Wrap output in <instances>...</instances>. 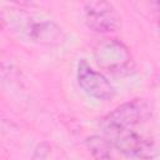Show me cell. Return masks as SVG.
Listing matches in <instances>:
<instances>
[{"instance_id": "1", "label": "cell", "mask_w": 160, "mask_h": 160, "mask_svg": "<svg viewBox=\"0 0 160 160\" xmlns=\"http://www.w3.org/2000/svg\"><path fill=\"white\" fill-rule=\"evenodd\" d=\"M152 105L145 99H132L120 104L100 120V128L105 136L119 131L131 130L150 120Z\"/></svg>"}, {"instance_id": "2", "label": "cell", "mask_w": 160, "mask_h": 160, "mask_svg": "<svg viewBox=\"0 0 160 160\" xmlns=\"http://www.w3.org/2000/svg\"><path fill=\"white\" fill-rule=\"evenodd\" d=\"M98 66L112 75L124 76L134 71L135 64L128 46L118 39H104L94 49Z\"/></svg>"}, {"instance_id": "3", "label": "cell", "mask_w": 160, "mask_h": 160, "mask_svg": "<svg viewBox=\"0 0 160 160\" xmlns=\"http://www.w3.org/2000/svg\"><path fill=\"white\" fill-rule=\"evenodd\" d=\"M106 138L110 140L115 150L128 158L151 159L158 155V148L155 142L138 132L135 129L119 131Z\"/></svg>"}, {"instance_id": "4", "label": "cell", "mask_w": 160, "mask_h": 160, "mask_svg": "<svg viewBox=\"0 0 160 160\" xmlns=\"http://www.w3.org/2000/svg\"><path fill=\"white\" fill-rule=\"evenodd\" d=\"M76 80L81 90L100 101H109L115 96V88L106 76L96 71L85 59H80L76 68Z\"/></svg>"}, {"instance_id": "5", "label": "cell", "mask_w": 160, "mask_h": 160, "mask_svg": "<svg viewBox=\"0 0 160 160\" xmlns=\"http://www.w3.org/2000/svg\"><path fill=\"white\" fill-rule=\"evenodd\" d=\"M84 21L89 29L96 32H112L120 25L119 15L108 0H86Z\"/></svg>"}, {"instance_id": "6", "label": "cell", "mask_w": 160, "mask_h": 160, "mask_svg": "<svg viewBox=\"0 0 160 160\" xmlns=\"http://www.w3.org/2000/svg\"><path fill=\"white\" fill-rule=\"evenodd\" d=\"M20 30L29 40L40 45L59 46L65 41L62 29L54 21L46 19H28L20 26Z\"/></svg>"}, {"instance_id": "7", "label": "cell", "mask_w": 160, "mask_h": 160, "mask_svg": "<svg viewBox=\"0 0 160 160\" xmlns=\"http://www.w3.org/2000/svg\"><path fill=\"white\" fill-rule=\"evenodd\" d=\"M85 145L89 152L96 159H110L114 146L106 136L92 135L85 139Z\"/></svg>"}, {"instance_id": "8", "label": "cell", "mask_w": 160, "mask_h": 160, "mask_svg": "<svg viewBox=\"0 0 160 160\" xmlns=\"http://www.w3.org/2000/svg\"><path fill=\"white\" fill-rule=\"evenodd\" d=\"M6 1L19 5V6H31L32 5V0H6Z\"/></svg>"}]
</instances>
